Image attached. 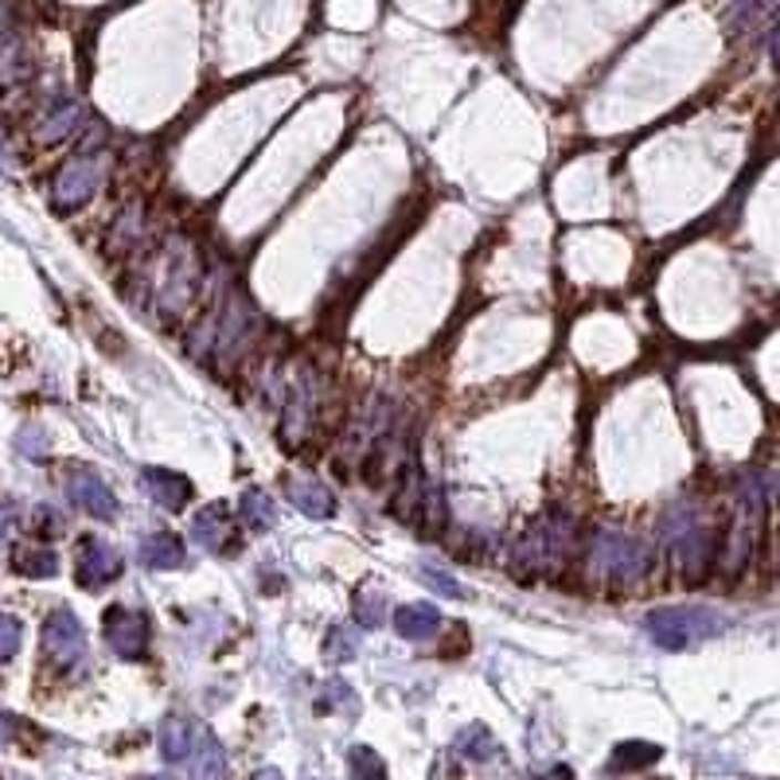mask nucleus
<instances>
[{
  "label": "nucleus",
  "mask_w": 780,
  "mask_h": 780,
  "mask_svg": "<svg viewBox=\"0 0 780 780\" xmlns=\"http://www.w3.org/2000/svg\"><path fill=\"white\" fill-rule=\"evenodd\" d=\"M457 749L468 761H492V757L500 753V746H496V738L488 734V726H468L457 738Z\"/></svg>",
  "instance_id": "6ab92c4d"
},
{
  "label": "nucleus",
  "mask_w": 780,
  "mask_h": 780,
  "mask_svg": "<svg viewBox=\"0 0 780 780\" xmlns=\"http://www.w3.org/2000/svg\"><path fill=\"white\" fill-rule=\"evenodd\" d=\"M141 562L145 570H180L188 562V551H184V539H176L173 531H156L141 542Z\"/></svg>",
  "instance_id": "ddd939ff"
},
{
  "label": "nucleus",
  "mask_w": 780,
  "mask_h": 780,
  "mask_svg": "<svg viewBox=\"0 0 780 780\" xmlns=\"http://www.w3.org/2000/svg\"><path fill=\"white\" fill-rule=\"evenodd\" d=\"M191 539L204 547V551H230V539H235V516H230L227 503H207L191 516Z\"/></svg>",
  "instance_id": "1a4fd4ad"
},
{
  "label": "nucleus",
  "mask_w": 780,
  "mask_h": 780,
  "mask_svg": "<svg viewBox=\"0 0 780 780\" xmlns=\"http://www.w3.org/2000/svg\"><path fill=\"white\" fill-rule=\"evenodd\" d=\"M196 734L199 726L188 722V718H168L165 726H160V753H165V761L180 765L191 757V746H196Z\"/></svg>",
  "instance_id": "dca6fc26"
},
{
  "label": "nucleus",
  "mask_w": 780,
  "mask_h": 780,
  "mask_svg": "<svg viewBox=\"0 0 780 780\" xmlns=\"http://www.w3.org/2000/svg\"><path fill=\"white\" fill-rule=\"evenodd\" d=\"M242 519H247L250 531H266V527H273L278 511H273V500L262 492V488H247V492H242Z\"/></svg>",
  "instance_id": "a211bd4d"
},
{
  "label": "nucleus",
  "mask_w": 780,
  "mask_h": 780,
  "mask_svg": "<svg viewBox=\"0 0 780 780\" xmlns=\"http://www.w3.org/2000/svg\"><path fill=\"white\" fill-rule=\"evenodd\" d=\"M191 780H222L227 777V753H222V746L211 738V734L199 726L196 734V746H191Z\"/></svg>",
  "instance_id": "4468645a"
},
{
  "label": "nucleus",
  "mask_w": 780,
  "mask_h": 780,
  "mask_svg": "<svg viewBox=\"0 0 780 780\" xmlns=\"http://www.w3.org/2000/svg\"><path fill=\"white\" fill-rule=\"evenodd\" d=\"M422 578H426V585H434L437 593H445V597H465V590H460L457 582H453L445 570H434V566H426L422 570Z\"/></svg>",
  "instance_id": "bb28decb"
},
{
  "label": "nucleus",
  "mask_w": 780,
  "mask_h": 780,
  "mask_svg": "<svg viewBox=\"0 0 780 780\" xmlns=\"http://www.w3.org/2000/svg\"><path fill=\"white\" fill-rule=\"evenodd\" d=\"M66 496H71L74 508H83L86 516H98V519H114L117 516L114 492H110L106 480L94 477V472H79V477H71V485H66Z\"/></svg>",
  "instance_id": "9d476101"
},
{
  "label": "nucleus",
  "mask_w": 780,
  "mask_h": 780,
  "mask_svg": "<svg viewBox=\"0 0 780 780\" xmlns=\"http://www.w3.org/2000/svg\"><path fill=\"white\" fill-rule=\"evenodd\" d=\"M652 761H659V746L652 741H624L613 753V769H644Z\"/></svg>",
  "instance_id": "412c9836"
},
{
  "label": "nucleus",
  "mask_w": 780,
  "mask_h": 780,
  "mask_svg": "<svg viewBox=\"0 0 780 780\" xmlns=\"http://www.w3.org/2000/svg\"><path fill=\"white\" fill-rule=\"evenodd\" d=\"M12 523H17V511H12V503H0V534H9Z\"/></svg>",
  "instance_id": "cd10ccee"
},
{
  "label": "nucleus",
  "mask_w": 780,
  "mask_h": 780,
  "mask_svg": "<svg viewBox=\"0 0 780 780\" xmlns=\"http://www.w3.org/2000/svg\"><path fill=\"white\" fill-rule=\"evenodd\" d=\"M12 566L28 578H51L59 570V554L51 551V547H20V551L12 554Z\"/></svg>",
  "instance_id": "f3484780"
},
{
  "label": "nucleus",
  "mask_w": 780,
  "mask_h": 780,
  "mask_svg": "<svg viewBox=\"0 0 780 780\" xmlns=\"http://www.w3.org/2000/svg\"><path fill=\"white\" fill-rule=\"evenodd\" d=\"M316 707L321 710H347V715H355V690L347 687L344 679H329L324 683V695H321Z\"/></svg>",
  "instance_id": "393cba45"
},
{
  "label": "nucleus",
  "mask_w": 780,
  "mask_h": 780,
  "mask_svg": "<svg viewBox=\"0 0 780 780\" xmlns=\"http://www.w3.org/2000/svg\"><path fill=\"white\" fill-rule=\"evenodd\" d=\"M667 534H672L675 551H679V566L690 582H703L707 570L715 566V554H718V539L703 519L695 516L690 508H679L672 519H667Z\"/></svg>",
  "instance_id": "20e7f679"
},
{
  "label": "nucleus",
  "mask_w": 780,
  "mask_h": 780,
  "mask_svg": "<svg viewBox=\"0 0 780 780\" xmlns=\"http://www.w3.org/2000/svg\"><path fill=\"white\" fill-rule=\"evenodd\" d=\"M534 780H570V769H551V772H542V777H534Z\"/></svg>",
  "instance_id": "7c9ffc66"
},
{
  "label": "nucleus",
  "mask_w": 780,
  "mask_h": 780,
  "mask_svg": "<svg viewBox=\"0 0 780 780\" xmlns=\"http://www.w3.org/2000/svg\"><path fill=\"white\" fill-rule=\"evenodd\" d=\"M347 769H352V780H386V765L375 749L355 746L347 749Z\"/></svg>",
  "instance_id": "aec40b11"
},
{
  "label": "nucleus",
  "mask_w": 780,
  "mask_h": 780,
  "mask_svg": "<svg viewBox=\"0 0 780 780\" xmlns=\"http://www.w3.org/2000/svg\"><path fill=\"white\" fill-rule=\"evenodd\" d=\"M395 628L403 641H426V636H434L441 628V613H437V605H426V601L403 605L395 613Z\"/></svg>",
  "instance_id": "2eb2a0df"
},
{
  "label": "nucleus",
  "mask_w": 780,
  "mask_h": 780,
  "mask_svg": "<svg viewBox=\"0 0 780 780\" xmlns=\"http://www.w3.org/2000/svg\"><path fill=\"white\" fill-rule=\"evenodd\" d=\"M386 621V597L378 590H360L355 593V624L360 628H378Z\"/></svg>",
  "instance_id": "4be33fe9"
},
{
  "label": "nucleus",
  "mask_w": 780,
  "mask_h": 780,
  "mask_svg": "<svg viewBox=\"0 0 780 780\" xmlns=\"http://www.w3.org/2000/svg\"><path fill=\"white\" fill-rule=\"evenodd\" d=\"M74 570H79L74 578H79L83 590H106V585L122 574V559H117V551L106 539L86 534V539L79 542V554H74Z\"/></svg>",
  "instance_id": "0eeeda50"
},
{
  "label": "nucleus",
  "mask_w": 780,
  "mask_h": 780,
  "mask_svg": "<svg viewBox=\"0 0 780 780\" xmlns=\"http://www.w3.org/2000/svg\"><path fill=\"white\" fill-rule=\"evenodd\" d=\"M250 780H285V777H281V772H278V769H258V772H254V777H250Z\"/></svg>",
  "instance_id": "2f4dec72"
},
{
  "label": "nucleus",
  "mask_w": 780,
  "mask_h": 780,
  "mask_svg": "<svg viewBox=\"0 0 780 780\" xmlns=\"http://www.w3.org/2000/svg\"><path fill=\"white\" fill-rule=\"evenodd\" d=\"M43 652L55 667H79L86 659V633L71 609H55L43 624Z\"/></svg>",
  "instance_id": "423d86ee"
},
{
  "label": "nucleus",
  "mask_w": 780,
  "mask_h": 780,
  "mask_svg": "<svg viewBox=\"0 0 780 780\" xmlns=\"http://www.w3.org/2000/svg\"><path fill=\"white\" fill-rule=\"evenodd\" d=\"M648 624L652 641L667 652H683V648H695L698 641H710L726 628V616H718L715 609H703V605H672V609H652L644 616Z\"/></svg>",
  "instance_id": "f03ea898"
},
{
  "label": "nucleus",
  "mask_w": 780,
  "mask_h": 780,
  "mask_svg": "<svg viewBox=\"0 0 780 780\" xmlns=\"http://www.w3.org/2000/svg\"><path fill=\"white\" fill-rule=\"evenodd\" d=\"M0 168H17V156L9 153V145H4V137H0Z\"/></svg>",
  "instance_id": "c756f323"
},
{
  "label": "nucleus",
  "mask_w": 780,
  "mask_h": 780,
  "mask_svg": "<svg viewBox=\"0 0 780 780\" xmlns=\"http://www.w3.org/2000/svg\"><path fill=\"white\" fill-rule=\"evenodd\" d=\"M590 562L597 566V574L613 578V582H636V578H644L652 570L656 554L641 539H628V534L616 531H597L593 534Z\"/></svg>",
  "instance_id": "7ed1b4c3"
},
{
  "label": "nucleus",
  "mask_w": 780,
  "mask_h": 780,
  "mask_svg": "<svg viewBox=\"0 0 780 780\" xmlns=\"http://www.w3.org/2000/svg\"><path fill=\"white\" fill-rule=\"evenodd\" d=\"M355 648H360V633L336 624V628L329 633V644H324V656H329L332 664H347V659L355 656Z\"/></svg>",
  "instance_id": "b1692460"
},
{
  "label": "nucleus",
  "mask_w": 780,
  "mask_h": 780,
  "mask_svg": "<svg viewBox=\"0 0 780 780\" xmlns=\"http://www.w3.org/2000/svg\"><path fill=\"white\" fill-rule=\"evenodd\" d=\"M74 125H79V106H74V102H59V106L51 110L48 117H43L40 137L43 141H59V137H66Z\"/></svg>",
  "instance_id": "5701e85b"
},
{
  "label": "nucleus",
  "mask_w": 780,
  "mask_h": 780,
  "mask_svg": "<svg viewBox=\"0 0 780 780\" xmlns=\"http://www.w3.org/2000/svg\"><path fill=\"white\" fill-rule=\"evenodd\" d=\"M102 628H106L110 648L122 659H141L148 652V616L137 613V609H125V605L110 609Z\"/></svg>",
  "instance_id": "6e6552de"
},
{
  "label": "nucleus",
  "mask_w": 780,
  "mask_h": 780,
  "mask_svg": "<svg viewBox=\"0 0 780 780\" xmlns=\"http://www.w3.org/2000/svg\"><path fill=\"white\" fill-rule=\"evenodd\" d=\"M102 180H106V160H102V156H79V160H71V165L59 168L55 188H51L55 207L59 211H74V207H83L91 196H98Z\"/></svg>",
  "instance_id": "39448f33"
},
{
  "label": "nucleus",
  "mask_w": 780,
  "mask_h": 780,
  "mask_svg": "<svg viewBox=\"0 0 780 780\" xmlns=\"http://www.w3.org/2000/svg\"><path fill=\"white\" fill-rule=\"evenodd\" d=\"M285 496L293 500V508H301L312 519H329L336 511V496L329 485H321L316 477H293L285 485Z\"/></svg>",
  "instance_id": "f8f14e48"
},
{
  "label": "nucleus",
  "mask_w": 780,
  "mask_h": 780,
  "mask_svg": "<svg viewBox=\"0 0 780 780\" xmlns=\"http://www.w3.org/2000/svg\"><path fill=\"white\" fill-rule=\"evenodd\" d=\"M578 523L574 516H566L562 508L539 516L511 547V574L519 582H531L539 574H559V570L570 566L578 551Z\"/></svg>",
  "instance_id": "f257e3e1"
},
{
  "label": "nucleus",
  "mask_w": 780,
  "mask_h": 780,
  "mask_svg": "<svg viewBox=\"0 0 780 780\" xmlns=\"http://www.w3.org/2000/svg\"><path fill=\"white\" fill-rule=\"evenodd\" d=\"M17 648H20V621L9 613H0V664L17 656Z\"/></svg>",
  "instance_id": "a878e982"
},
{
  "label": "nucleus",
  "mask_w": 780,
  "mask_h": 780,
  "mask_svg": "<svg viewBox=\"0 0 780 780\" xmlns=\"http://www.w3.org/2000/svg\"><path fill=\"white\" fill-rule=\"evenodd\" d=\"M12 734H17V722H12V715H4V710H0V746H4Z\"/></svg>",
  "instance_id": "c85d7f7f"
},
{
  "label": "nucleus",
  "mask_w": 780,
  "mask_h": 780,
  "mask_svg": "<svg viewBox=\"0 0 780 780\" xmlns=\"http://www.w3.org/2000/svg\"><path fill=\"white\" fill-rule=\"evenodd\" d=\"M148 780H168V777H148Z\"/></svg>",
  "instance_id": "473e14b6"
},
{
  "label": "nucleus",
  "mask_w": 780,
  "mask_h": 780,
  "mask_svg": "<svg viewBox=\"0 0 780 780\" xmlns=\"http://www.w3.org/2000/svg\"><path fill=\"white\" fill-rule=\"evenodd\" d=\"M145 492L156 500V508L165 511H184L191 500V480L168 468H145Z\"/></svg>",
  "instance_id": "9b49d317"
}]
</instances>
